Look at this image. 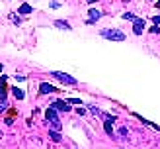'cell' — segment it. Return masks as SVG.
Masks as SVG:
<instances>
[{
  "label": "cell",
  "instance_id": "cell-1",
  "mask_svg": "<svg viewBox=\"0 0 160 149\" xmlns=\"http://www.w3.org/2000/svg\"><path fill=\"white\" fill-rule=\"evenodd\" d=\"M45 118H47V122H49V128H51L53 131H61L62 124H61L59 116H57V110H55V108H49V110L45 112Z\"/></svg>",
  "mask_w": 160,
  "mask_h": 149
},
{
  "label": "cell",
  "instance_id": "cell-2",
  "mask_svg": "<svg viewBox=\"0 0 160 149\" xmlns=\"http://www.w3.org/2000/svg\"><path fill=\"white\" fill-rule=\"evenodd\" d=\"M51 77L55 78V81L62 82V84H76V78L67 75V73H62V71H51Z\"/></svg>",
  "mask_w": 160,
  "mask_h": 149
},
{
  "label": "cell",
  "instance_id": "cell-3",
  "mask_svg": "<svg viewBox=\"0 0 160 149\" xmlns=\"http://www.w3.org/2000/svg\"><path fill=\"white\" fill-rule=\"evenodd\" d=\"M102 35L111 39V41H125V34L119 29H102Z\"/></svg>",
  "mask_w": 160,
  "mask_h": 149
},
{
  "label": "cell",
  "instance_id": "cell-4",
  "mask_svg": "<svg viewBox=\"0 0 160 149\" xmlns=\"http://www.w3.org/2000/svg\"><path fill=\"white\" fill-rule=\"evenodd\" d=\"M133 31H135V35H141L142 31H145V20L135 18L133 20Z\"/></svg>",
  "mask_w": 160,
  "mask_h": 149
},
{
  "label": "cell",
  "instance_id": "cell-5",
  "mask_svg": "<svg viewBox=\"0 0 160 149\" xmlns=\"http://www.w3.org/2000/svg\"><path fill=\"white\" fill-rule=\"evenodd\" d=\"M39 92L41 94H51V92H57V88H55L53 84H49V82H41L39 84Z\"/></svg>",
  "mask_w": 160,
  "mask_h": 149
},
{
  "label": "cell",
  "instance_id": "cell-6",
  "mask_svg": "<svg viewBox=\"0 0 160 149\" xmlns=\"http://www.w3.org/2000/svg\"><path fill=\"white\" fill-rule=\"evenodd\" d=\"M53 108H55V110H65V112H68V110H70V106H68L67 100H57V102H53Z\"/></svg>",
  "mask_w": 160,
  "mask_h": 149
},
{
  "label": "cell",
  "instance_id": "cell-7",
  "mask_svg": "<svg viewBox=\"0 0 160 149\" xmlns=\"http://www.w3.org/2000/svg\"><path fill=\"white\" fill-rule=\"evenodd\" d=\"M102 18V12L100 10H90V14H88V24H94L96 20Z\"/></svg>",
  "mask_w": 160,
  "mask_h": 149
},
{
  "label": "cell",
  "instance_id": "cell-8",
  "mask_svg": "<svg viewBox=\"0 0 160 149\" xmlns=\"http://www.w3.org/2000/svg\"><path fill=\"white\" fill-rule=\"evenodd\" d=\"M18 12H20V14H23V16H28V14H31L33 10H31V6H29V4H22Z\"/></svg>",
  "mask_w": 160,
  "mask_h": 149
},
{
  "label": "cell",
  "instance_id": "cell-9",
  "mask_svg": "<svg viewBox=\"0 0 160 149\" xmlns=\"http://www.w3.org/2000/svg\"><path fill=\"white\" fill-rule=\"evenodd\" d=\"M113 120H115V118H108V122H103V128H106V133H109V136L113 133V130H111V122H113Z\"/></svg>",
  "mask_w": 160,
  "mask_h": 149
},
{
  "label": "cell",
  "instance_id": "cell-10",
  "mask_svg": "<svg viewBox=\"0 0 160 149\" xmlns=\"http://www.w3.org/2000/svg\"><path fill=\"white\" fill-rule=\"evenodd\" d=\"M12 92H14L16 100H23V96H26V94H23V90H22V88H18V86H16V88H12Z\"/></svg>",
  "mask_w": 160,
  "mask_h": 149
},
{
  "label": "cell",
  "instance_id": "cell-11",
  "mask_svg": "<svg viewBox=\"0 0 160 149\" xmlns=\"http://www.w3.org/2000/svg\"><path fill=\"white\" fill-rule=\"evenodd\" d=\"M55 26L61 28V29H70V24L68 22H62V20H57V22H55Z\"/></svg>",
  "mask_w": 160,
  "mask_h": 149
},
{
  "label": "cell",
  "instance_id": "cell-12",
  "mask_svg": "<svg viewBox=\"0 0 160 149\" xmlns=\"http://www.w3.org/2000/svg\"><path fill=\"white\" fill-rule=\"evenodd\" d=\"M49 137H51L53 141H61V133H59V131H53V130H49Z\"/></svg>",
  "mask_w": 160,
  "mask_h": 149
},
{
  "label": "cell",
  "instance_id": "cell-13",
  "mask_svg": "<svg viewBox=\"0 0 160 149\" xmlns=\"http://www.w3.org/2000/svg\"><path fill=\"white\" fill-rule=\"evenodd\" d=\"M8 106H10V104H8L6 100H2V102H0V112H6V110H8Z\"/></svg>",
  "mask_w": 160,
  "mask_h": 149
},
{
  "label": "cell",
  "instance_id": "cell-14",
  "mask_svg": "<svg viewBox=\"0 0 160 149\" xmlns=\"http://www.w3.org/2000/svg\"><path fill=\"white\" fill-rule=\"evenodd\" d=\"M0 100H6V90L0 86Z\"/></svg>",
  "mask_w": 160,
  "mask_h": 149
},
{
  "label": "cell",
  "instance_id": "cell-15",
  "mask_svg": "<svg viewBox=\"0 0 160 149\" xmlns=\"http://www.w3.org/2000/svg\"><path fill=\"white\" fill-rule=\"evenodd\" d=\"M123 20H135V16L127 12V14H123Z\"/></svg>",
  "mask_w": 160,
  "mask_h": 149
},
{
  "label": "cell",
  "instance_id": "cell-16",
  "mask_svg": "<svg viewBox=\"0 0 160 149\" xmlns=\"http://www.w3.org/2000/svg\"><path fill=\"white\" fill-rule=\"evenodd\" d=\"M10 20H12V22H16V24H20V18H18L16 14H12V16H10Z\"/></svg>",
  "mask_w": 160,
  "mask_h": 149
},
{
  "label": "cell",
  "instance_id": "cell-17",
  "mask_svg": "<svg viewBox=\"0 0 160 149\" xmlns=\"http://www.w3.org/2000/svg\"><path fill=\"white\" fill-rule=\"evenodd\" d=\"M119 136H127V128H121V130H119Z\"/></svg>",
  "mask_w": 160,
  "mask_h": 149
},
{
  "label": "cell",
  "instance_id": "cell-18",
  "mask_svg": "<svg viewBox=\"0 0 160 149\" xmlns=\"http://www.w3.org/2000/svg\"><path fill=\"white\" fill-rule=\"evenodd\" d=\"M152 22H154L156 26H158V24H160V16H154V18H152Z\"/></svg>",
  "mask_w": 160,
  "mask_h": 149
},
{
  "label": "cell",
  "instance_id": "cell-19",
  "mask_svg": "<svg viewBox=\"0 0 160 149\" xmlns=\"http://www.w3.org/2000/svg\"><path fill=\"white\" fill-rule=\"evenodd\" d=\"M88 2H90V4H92V2H98V0H88Z\"/></svg>",
  "mask_w": 160,
  "mask_h": 149
},
{
  "label": "cell",
  "instance_id": "cell-20",
  "mask_svg": "<svg viewBox=\"0 0 160 149\" xmlns=\"http://www.w3.org/2000/svg\"><path fill=\"white\" fill-rule=\"evenodd\" d=\"M156 8H160V0H158V2H156Z\"/></svg>",
  "mask_w": 160,
  "mask_h": 149
},
{
  "label": "cell",
  "instance_id": "cell-21",
  "mask_svg": "<svg viewBox=\"0 0 160 149\" xmlns=\"http://www.w3.org/2000/svg\"><path fill=\"white\" fill-rule=\"evenodd\" d=\"M0 71H2V65H0Z\"/></svg>",
  "mask_w": 160,
  "mask_h": 149
},
{
  "label": "cell",
  "instance_id": "cell-22",
  "mask_svg": "<svg viewBox=\"0 0 160 149\" xmlns=\"http://www.w3.org/2000/svg\"><path fill=\"white\" fill-rule=\"evenodd\" d=\"M125 2H129V0H125Z\"/></svg>",
  "mask_w": 160,
  "mask_h": 149
}]
</instances>
